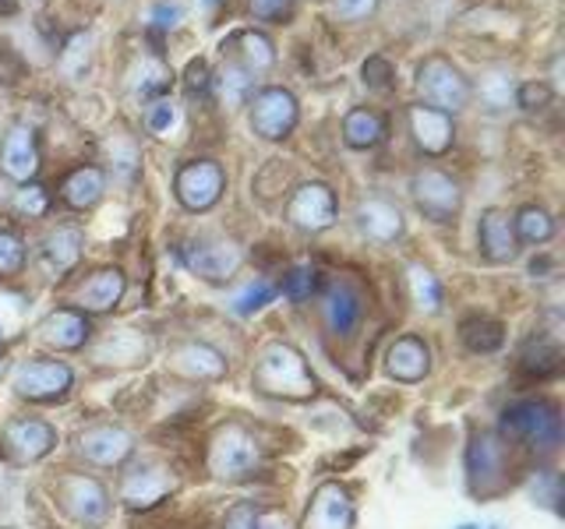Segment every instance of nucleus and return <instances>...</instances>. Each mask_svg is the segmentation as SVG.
Returning <instances> with one entry per match:
<instances>
[{"instance_id":"nucleus-37","label":"nucleus","mask_w":565,"mask_h":529,"mask_svg":"<svg viewBox=\"0 0 565 529\" xmlns=\"http://www.w3.org/2000/svg\"><path fill=\"white\" fill-rule=\"evenodd\" d=\"M411 293H414L420 311H438L441 307V282L428 269H424V264H414V269H411Z\"/></svg>"},{"instance_id":"nucleus-17","label":"nucleus","mask_w":565,"mask_h":529,"mask_svg":"<svg viewBox=\"0 0 565 529\" xmlns=\"http://www.w3.org/2000/svg\"><path fill=\"white\" fill-rule=\"evenodd\" d=\"M477 244H481V255L491 264H509L520 255L516 229H512V219L502 208H488L481 216V226H477Z\"/></svg>"},{"instance_id":"nucleus-31","label":"nucleus","mask_w":565,"mask_h":529,"mask_svg":"<svg viewBox=\"0 0 565 529\" xmlns=\"http://www.w3.org/2000/svg\"><path fill=\"white\" fill-rule=\"evenodd\" d=\"M512 229H516V240L523 244H544L555 237V219L541 205H523L516 212V219H512Z\"/></svg>"},{"instance_id":"nucleus-22","label":"nucleus","mask_w":565,"mask_h":529,"mask_svg":"<svg viewBox=\"0 0 565 529\" xmlns=\"http://www.w3.org/2000/svg\"><path fill=\"white\" fill-rule=\"evenodd\" d=\"M234 53V64L244 67L247 75H262L276 64V46L265 32L258 29H241L237 35H230V43H223V53Z\"/></svg>"},{"instance_id":"nucleus-26","label":"nucleus","mask_w":565,"mask_h":529,"mask_svg":"<svg viewBox=\"0 0 565 529\" xmlns=\"http://www.w3.org/2000/svg\"><path fill=\"white\" fill-rule=\"evenodd\" d=\"M358 223L361 229L371 237V240H379V244H388V240H396L403 234V212L396 205H388L382 198H367L361 202L358 208Z\"/></svg>"},{"instance_id":"nucleus-56","label":"nucleus","mask_w":565,"mask_h":529,"mask_svg":"<svg viewBox=\"0 0 565 529\" xmlns=\"http://www.w3.org/2000/svg\"><path fill=\"white\" fill-rule=\"evenodd\" d=\"M205 4H216V0H205Z\"/></svg>"},{"instance_id":"nucleus-51","label":"nucleus","mask_w":565,"mask_h":529,"mask_svg":"<svg viewBox=\"0 0 565 529\" xmlns=\"http://www.w3.org/2000/svg\"><path fill=\"white\" fill-rule=\"evenodd\" d=\"M255 522H258L255 505H237V508H230V511H226L223 529H255Z\"/></svg>"},{"instance_id":"nucleus-20","label":"nucleus","mask_w":565,"mask_h":529,"mask_svg":"<svg viewBox=\"0 0 565 529\" xmlns=\"http://www.w3.org/2000/svg\"><path fill=\"white\" fill-rule=\"evenodd\" d=\"M170 370L191 381H220L226 375V360L205 343H184L170 353Z\"/></svg>"},{"instance_id":"nucleus-1","label":"nucleus","mask_w":565,"mask_h":529,"mask_svg":"<svg viewBox=\"0 0 565 529\" xmlns=\"http://www.w3.org/2000/svg\"><path fill=\"white\" fill-rule=\"evenodd\" d=\"M252 381L265 396H282V399H311L315 396V378H311L305 357L287 343H269L258 353Z\"/></svg>"},{"instance_id":"nucleus-41","label":"nucleus","mask_w":565,"mask_h":529,"mask_svg":"<svg viewBox=\"0 0 565 529\" xmlns=\"http://www.w3.org/2000/svg\"><path fill=\"white\" fill-rule=\"evenodd\" d=\"M523 370H530V375H552V370H558V346L552 343L530 346L523 353Z\"/></svg>"},{"instance_id":"nucleus-11","label":"nucleus","mask_w":565,"mask_h":529,"mask_svg":"<svg viewBox=\"0 0 565 529\" xmlns=\"http://www.w3.org/2000/svg\"><path fill=\"white\" fill-rule=\"evenodd\" d=\"M184 261L194 276H202L209 282H223L230 279L237 269H241V247L234 240H223V237H205V240H194L188 251H184Z\"/></svg>"},{"instance_id":"nucleus-27","label":"nucleus","mask_w":565,"mask_h":529,"mask_svg":"<svg viewBox=\"0 0 565 529\" xmlns=\"http://www.w3.org/2000/svg\"><path fill=\"white\" fill-rule=\"evenodd\" d=\"M106 194V176L99 166H78L61 181V198L71 208H93Z\"/></svg>"},{"instance_id":"nucleus-50","label":"nucleus","mask_w":565,"mask_h":529,"mask_svg":"<svg viewBox=\"0 0 565 529\" xmlns=\"http://www.w3.org/2000/svg\"><path fill=\"white\" fill-rule=\"evenodd\" d=\"M184 85H188V93H209L212 88V71L202 57H194L184 71Z\"/></svg>"},{"instance_id":"nucleus-33","label":"nucleus","mask_w":565,"mask_h":529,"mask_svg":"<svg viewBox=\"0 0 565 529\" xmlns=\"http://www.w3.org/2000/svg\"><path fill=\"white\" fill-rule=\"evenodd\" d=\"M463 343L470 353H494L505 343V332L491 317H470V322H463Z\"/></svg>"},{"instance_id":"nucleus-4","label":"nucleus","mask_w":565,"mask_h":529,"mask_svg":"<svg viewBox=\"0 0 565 529\" xmlns=\"http://www.w3.org/2000/svg\"><path fill=\"white\" fill-rule=\"evenodd\" d=\"M262 466V449L255 434L241 423H223L209 441V469L216 481H244Z\"/></svg>"},{"instance_id":"nucleus-7","label":"nucleus","mask_w":565,"mask_h":529,"mask_svg":"<svg viewBox=\"0 0 565 529\" xmlns=\"http://www.w3.org/2000/svg\"><path fill=\"white\" fill-rule=\"evenodd\" d=\"M300 120V102L290 88L282 85H265L252 96V131L265 141H282L290 138Z\"/></svg>"},{"instance_id":"nucleus-55","label":"nucleus","mask_w":565,"mask_h":529,"mask_svg":"<svg viewBox=\"0 0 565 529\" xmlns=\"http://www.w3.org/2000/svg\"><path fill=\"white\" fill-rule=\"evenodd\" d=\"M456 529H484V526H473V522H463V526H456Z\"/></svg>"},{"instance_id":"nucleus-28","label":"nucleus","mask_w":565,"mask_h":529,"mask_svg":"<svg viewBox=\"0 0 565 529\" xmlns=\"http://www.w3.org/2000/svg\"><path fill=\"white\" fill-rule=\"evenodd\" d=\"M385 138V117L379 110H367V106H353L343 117V141L350 149H375Z\"/></svg>"},{"instance_id":"nucleus-29","label":"nucleus","mask_w":565,"mask_h":529,"mask_svg":"<svg viewBox=\"0 0 565 529\" xmlns=\"http://www.w3.org/2000/svg\"><path fill=\"white\" fill-rule=\"evenodd\" d=\"M146 353H149V339H146V335H138V332H114L110 339H103L96 346V360L99 364H120V367H128V364H141V360H146Z\"/></svg>"},{"instance_id":"nucleus-9","label":"nucleus","mask_w":565,"mask_h":529,"mask_svg":"<svg viewBox=\"0 0 565 529\" xmlns=\"http://www.w3.org/2000/svg\"><path fill=\"white\" fill-rule=\"evenodd\" d=\"M411 194H414L417 212L431 223H452L459 216V208H463V191H459V184L449 173H441L435 166L414 173Z\"/></svg>"},{"instance_id":"nucleus-19","label":"nucleus","mask_w":565,"mask_h":529,"mask_svg":"<svg viewBox=\"0 0 565 529\" xmlns=\"http://www.w3.org/2000/svg\"><path fill=\"white\" fill-rule=\"evenodd\" d=\"M353 501L340 484H322L315 490L311 508L305 516V529H350Z\"/></svg>"},{"instance_id":"nucleus-3","label":"nucleus","mask_w":565,"mask_h":529,"mask_svg":"<svg viewBox=\"0 0 565 529\" xmlns=\"http://www.w3.org/2000/svg\"><path fill=\"white\" fill-rule=\"evenodd\" d=\"M417 93H420L424 106L452 117L463 110V106H470L473 85L449 57L435 53V57H424V64L417 67Z\"/></svg>"},{"instance_id":"nucleus-39","label":"nucleus","mask_w":565,"mask_h":529,"mask_svg":"<svg viewBox=\"0 0 565 529\" xmlns=\"http://www.w3.org/2000/svg\"><path fill=\"white\" fill-rule=\"evenodd\" d=\"M181 123V110L163 96V99H152L149 102V114H146V128H149V134H156V138H170V131Z\"/></svg>"},{"instance_id":"nucleus-34","label":"nucleus","mask_w":565,"mask_h":529,"mask_svg":"<svg viewBox=\"0 0 565 529\" xmlns=\"http://www.w3.org/2000/svg\"><path fill=\"white\" fill-rule=\"evenodd\" d=\"M61 67L71 82H78L88 75V67H93V35L88 32H75L67 40L64 53H61Z\"/></svg>"},{"instance_id":"nucleus-36","label":"nucleus","mask_w":565,"mask_h":529,"mask_svg":"<svg viewBox=\"0 0 565 529\" xmlns=\"http://www.w3.org/2000/svg\"><path fill=\"white\" fill-rule=\"evenodd\" d=\"M276 293H279V290L273 287L269 279H255V282H247L244 290H237V293H234V300H230V311L241 314V317H247V314L262 311L265 304H273Z\"/></svg>"},{"instance_id":"nucleus-16","label":"nucleus","mask_w":565,"mask_h":529,"mask_svg":"<svg viewBox=\"0 0 565 529\" xmlns=\"http://www.w3.org/2000/svg\"><path fill=\"white\" fill-rule=\"evenodd\" d=\"M0 170H4L14 184H32L40 173V141L32 128H11V134L0 145Z\"/></svg>"},{"instance_id":"nucleus-49","label":"nucleus","mask_w":565,"mask_h":529,"mask_svg":"<svg viewBox=\"0 0 565 529\" xmlns=\"http://www.w3.org/2000/svg\"><path fill=\"white\" fill-rule=\"evenodd\" d=\"M481 96H484L491 106H505V102L512 99V82H509V75H488V78L481 82Z\"/></svg>"},{"instance_id":"nucleus-10","label":"nucleus","mask_w":565,"mask_h":529,"mask_svg":"<svg viewBox=\"0 0 565 529\" xmlns=\"http://www.w3.org/2000/svg\"><path fill=\"white\" fill-rule=\"evenodd\" d=\"M335 216H340V205H335L332 187L322 181L300 184L287 202L290 226L305 229V234H322V229H329L335 223Z\"/></svg>"},{"instance_id":"nucleus-32","label":"nucleus","mask_w":565,"mask_h":529,"mask_svg":"<svg viewBox=\"0 0 565 529\" xmlns=\"http://www.w3.org/2000/svg\"><path fill=\"white\" fill-rule=\"evenodd\" d=\"M212 88H216L226 106H241V102H247V96H252V75H247L244 67H237L234 61H226L220 67V75L212 78Z\"/></svg>"},{"instance_id":"nucleus-23","label":"nucleus","mask_w":565,"mask_h":529,"mask_svg":"<svg viewBox=\"0 0 565 529\" xmlns=\"http://www.w3.org/2000/svg\"><path fill=\"white\" fill-rule=\"evenodd\" d=\"M88 332L93 328H88V317L82 311L61 307L40 325V339L53 349H82L88 343Z\"/></svg>"},{"instance_id":"nucleus-12","label":"nucleus","mask_w":565,"mask_h":529,"mask_svg":"<svg viewBox=\"0 0 565 529\" xmlns=\"http://www.w3.org/2000/svg\"><path fill=\"white\" fill-rule=\"evenodd\" d=\"M71 388V367L61 360H29L14 370V392L32 402L61 399Z\"/></svg>"},{"instance_id":"nucleus-15","label":"nucleus","mask_w":565,"mask_h":529,"mask_svg":"<svg viewBox=\"0 0 565 529\" xmlns=\"http://www.w3.org/2000/svg\"><path fill=\"white\" fill-rule=\"evenodd\" d=\"M78 452L96 466H117L135 452V438L114 423H96L78 434Z\"/></svg>"},{"instance_id":"nucleus-25","label":"nucleus","mask_w":565,"mask_h":529,"mask_svg":"<svg viewBox=\"0 0 565 529\" xmlns=\"http://www.w3.org/2000/svg\"><path fill=\"white\" fill-rule=\"evenodd\" d=\"M326 325L332 328V335H350L353 328H358L361 322V293L350 287V282H335V287H329L326 293Z\"/></svg>"},{"instance_id":"nucleus-14","label":"nucleus","mask_w":565,"mask_h":529,"mask_svg":"<svg viewBox=\"0 0 565 529\" xmlns=\"http://www.w3.org/2000/svg\"><path fill=\"white\" fill-rule=\"evenodd\" d=\"M4 445L18 463H35V458L53 452V445H57V431H53L46 420L18 417L4 428Z\"/></svg>"},{"instance_id":"nucleus-45","label":"nucleus","mask_w":565,"mask_h":529,"mask_svg":"<svg viewBox=\"0 0 565 529\" xmlns=\"http://www.w3.org/2000/svg\"><path fill=\"white\" fill-rule=\"evenodd\" d=\"M46 205H50V198H46V191L40 184H22L14 194V208L22 212V216H29V219L43 216Z\"/></svg>"},{"instance_id":"nucleus-5","label":"nucleus","mask_w":565,"mask_h":529,"mask_svg":"<svg viewBox=\"0 0 565 529\" xmlns=\"http://www.w3.org/2000/svg\"><path fill=\"white\" fill-rule=\"evenodd\" d=\"M467 481L477 498H491V494L505 490L509 484V455L499 434L481 431L467 449Z\"/></svg>"},{"instance_id":"nucleus-2","label":"nucleus","mask_w":565,"mask_h":529,"mask_svg":"<svg viewBox=\"0 0 565 529\" xmlns=\"http://www.w3.org/2000/svg\"><path fill=\"white\" fill-rule=\"evenodd\" d=\"M502 431L509 438H520L523 445L537 452H555L562 445V417L558 406L544 399H520L505 406L502 413Z\"/></svg>"},{"instance_id":"nucleus-53","label":"nucleus","mask_w":565,"mask_h":529,"mask_svg":"<svg viewBox=\"0 0 565 529\" xmlns=\"http://www.w3.org/2000/svg\"><path fill=\"white\" fill-rule=\"evenodd\" d=\"M255 529H290V526H287V519H282V516H276V511H269V516H258Z\"/></svg>"},{"instance_id":"nucleus-54","label":"nucleus","mask_w":565,"mask_h":529,"mask_svg":"<svg viewBox=\"0 0 565 529\" xmlns=\"http://www.w3.org/2000/svg\"><path fill=\"white\" fill-rule=\"evenodd\" d=\"M4 375H8V357L0 353V378H4Z\"/></svg>"},{"instance_id":"nucleus-24","label":"nucleus","mask_w":565,"mask_h":529,"mask_svg":"<svg viewBox=\"0 0 565 529\" xmlns=\"http://www.w3.org/2000/svg\"><path fill=\"white\" fill-rule=\"evenodd\" d=\"M124 290H128V279H124L120 269H99L78 290V304H82V311H93V314L114 311L120 304Z\"/></svg>"},{"instance_id":"nucleus-43","label":"nucleus","mask_w":565,"mask_h":529,"mask_svg":"<svg viewBox=\"0 0 565 529\" xmlns=\"http://www.w3.org/2000/svg\"><path fill=\"white\" fill-rule=\"evenodd\" d=\"M530 494H534V501L552 508V511H562V484L555 473H537L534 481H530Z\"/></svg>"},{"instance_id":"nucleus-13","label":"nucleus","mask_w":565,"mask_h":529,"mask_svg":"<svg viewBox=\"0 0 565 529\" xmlns=\"http://www.w3.org/2000/svg\"><path fill=\"white\" fill-rule=\"evenodd\" d=\"M406 123H411V134H414V145L424 152V155H446L456 141V123L449 114L441 110H431V106H411L406 110Z\"/></svg>"},{"instance_id":"nucleus-30","label":"nucleus","mask_w":565,"mask_h":529,"mask_svg":"<svg viewBox=\"0 0 565 529\" xmlns=\"http://www.w3.org/2000/svg\"><path fill=\"white\" fill-rule=\"evenodd\" d=\"M43 258L53 272H71L82 258V234L75 226H57L43 244Z\"/></svg>"},{"instance_id":"nucleus-42","label":"nucleus","mask_w":565,"mask_h":529,"mask_svg":"<svg viewBox=\"0 0 565 529\" xmlns=\"http://www.w3.org/2000/svg\"><path fill=\"white\" fill-rule=\"evenodd\" d=\"M25 264V247L14 234L0 229V276H18Z\"/></svg>"},{"instance_id":"nucleus-38","label":"nucleus","mask_w":565,"mask_h":529,"mask_svg":"<svg viewBox=\"0 0 565 529\" xmlns=\"http://www.w3.org/2000/svg\"><path fill=\"white\" fill-rule=\"evenodd\" d=\"M361 82L375 93H388L396 85V64L382 57V53H371V57L361 64Z\"/></svg>"},{"instance_id":"nucleus-21","label":"nucleus","mask_w":565,"mask_h":529,"mask_svg":"<svg viewBox=\"0 0 565 529\" xmlns=\"http://www.w3.org/2000/svg\"><path fill=\"white\" fill-rule=\"evenodd\" d=\"M385 367H388V375H393L396 381L414 385L431 370V353L417 339V335H403V339H396L393 346H388Z\"/></svg>"},{"instance_id":"nucleus-52","label":"nucleus","mask_w":565,"mask_h":529,"mask_svg":"<svg viewBox=\"0 0 565 529\" xmlns=\"http://www.w3.org/2000/svg\"><path fill=\"white\" fill-rule=\"evenodd\" d=\"M152 29H173L177 22H181V8L177 4H156L152 14H149Z\"/></svg>"},{"instance_id":"nucleus-48","label":"nucleus","mask_w":565,"mask_h":529,"mask_svg":"<svg viewBox=\"0 0 565 529\" xmlns=\"http://www.w3.org/2000/svg\"><path fill=\"white\" fill-rule=\"evenodd\" d=\"M332 8L343 22H364V18L375 14L379 0H332Z\"/></svg>"},{"instance_id":"nucleus-44","label":"nucleus","mask_w":565,"mask_h":529,"mask_svg":"<svg viewBox=\"0 0 565 529\" xmlns=\"http://www.w3.org/2000/svg\"><path fill=\"white\" fill-rule=\"evenodd\" d=\"M247 11H252V18H258V22L282 25V22H290L294 0H247Z\"/></svg>"},{"instance_id":"nucleus-35","label":"nucleus","mask_w":565,"mask_h":529,"mask_svg":"<svg viewBox=\"0 0 565 529\" xmlns=\"http://www.w3.org/2000/svg\"><path fill=\"white\" fill-rule=\"evenodd\" d=\"M170 85H173V71L163 61H159V57L141 61V71H138V78H135V93L163 99L170 93Z\"/></svg>"},{"instance_id":"nucleus-40","label":"nucleus","mask_w":565,"mask_h":529,"mask_svg":"<svg viewBox=\"0 0 565 529\" xmlns=\"http://www.w3.org/2000/svg\"><path fill=\"white\" fill-rule=\"evenodd\" d=\"M512 99H516L520 110L537 114V110H544V106H552L555 93H552V85H547V82H523L516 93H512Z\"/></svg>"},{"instance_id":"nucleus-47","label":"nucleus","mask_w":565,"mask_h":529,"mask_svg":"<svg viewBox=\"0 0 565 529\" xmlns=\"http://www.w3.org/2000/svg\"><path fill=\"white\" fill-rule=\"evenodd\" d=\"M18 78H25V61L14 46H0V85H14Z\"/></svg>"},{"instance_id":"nucleus-46","label":"nucleus","mask_w":565,"mask_h":529,"mask_svg":"<svg viewBox=\"0 0 565 529\" xmlns=\"http://www.w3.org/2000/svg\"><path fill=\"white\" fill-rule=\"evenodd\" d=\"M282 293H287L290 300H308L315 293V269L311 264H297V269H290V276L282 279Z\"/></svg>"},{"instance_id":"nucleus-6","label":"nucleus","mask_w":565,"mask_h":529,"mask_svg":"<svg viewBox=\"0 0 565 529\" xmlns=\"http://www.w3.org/2000/svg\"><path fill=\"white\" fill-rule=\"evenodd\" d=\"M57 501H61V511L67 519H75L78 526L85 529H99L106 519H110V494L99 481L93 476H61L57 481Z\"/></svg>"},{"instance_id":"nucleus-18","label":"nucleus","mask_w":565,"mask_h":529,"mask_svg":"<svg viewBox=\"0 0 565 529\" xmlns=\"http://www.w3.org/2000/svg\"><path fill=\"white\" fill-rule=\"evenodd\" d=\"M173 490V476L163 466H135L120 484V498L128 508H152Z\"/></svg>"},{"instance_id":"nucleus-8","label":"nucleus","mask_w":565,"mask_h":529,"mask_svg":"<svg viewBox=\"0 0 565 529\" xmlns=\"http://www.w3.org/2000/svg\"><path fill=\"white\" fill-rule=\"evenodd\" d=\"M226 191V173L212 159H188L173 176V194L188 212H209L223 198Z\"/></svg>"}]
</instances>
